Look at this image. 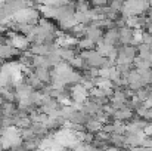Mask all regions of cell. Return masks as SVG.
<instances>
[{"instance_id":"obj_1","label":"cell","mask_w":152,"mask_h":151,"mask_svg":"<svg viewBox=\"0 0 152 151\" xmlns=\"http://www.w3.org/2000/svg\"><path fill=\"white\" fill-rule=\"evenodd\" d=\"M133 28H130L129 25L121 27L120 30V42L126 46V45H132L133 43Z\"/></svg>"},{"instance_id":"obj_2","label":"cell","mask_w":152,"mask_h":151,"mask_svg":"<svg viewBox=\"0 0 152 151\" xmlns=\"http://www.w3.org/2000/svg\"><path fill=\"white\" fill-rule=\"evenodd\" d=\"M86 127H87V130H90V132H98V130L102 129V123L99 120H96V119H89L87 123H86Z\"/></svg>"},{"instance_id":"obj_3","label":"cell","mask_w":152,"mask_h":151,"mask_svg":"<svg viewBox=\"0 0 152 151\" xmlns=\"http://www.w3.org/2000/svg\"><path fill=\"white\" fill-rule=\"evenodd\" d=\"M114 117L117 120H126V119H130L132 117V110L127 107V108H123V110H118L114 113Z\"/></svg>"},{"instance_id":"obj_4","label":"cell","mask_w":152,"mask_h":151,"mask_svg":"<svg viewBox=\"0 0 152 151\" xmlns=\"http://www.w3.org/2000/svg\"><path fill=\"white\" fill-rule=\"evenodd\" d=\"M78 46L81 48V49H87V50H93V48H95V43L90 40V39H83V40H80L78 42Z\"/></svg>"},{"instance_id":"obj_5","label":"cell","mask_w":152,"mask_h":151,"mask_svg":"<svg viewBox=\"0 0 152 151\" xmlns=\"http://www.w3.org/2000/svg\"><path fill=\"white\" fill-rule=\"evenodd\" d=\"M0 7H3V6H1V3H0Z\"/></svg>"}]
</instances>
